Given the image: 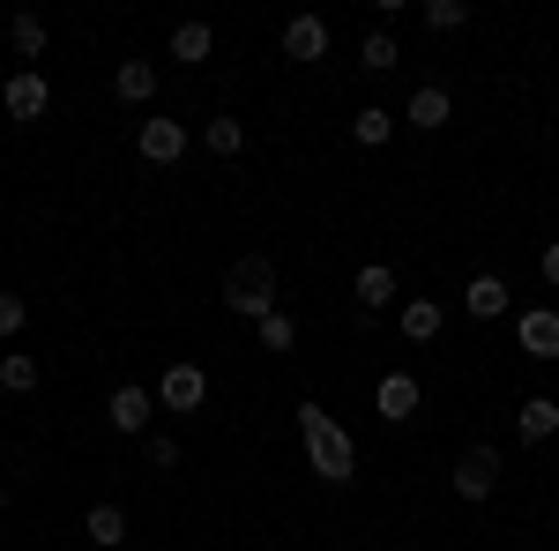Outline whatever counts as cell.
<instances>
[{"mask_svg":"<svg viewBox=\"0 0 559 551\" xmlns=\"http://www.w3.org/2000/svg\"><path fill=\"white\" fill-rule=\"evenodd\" d=\"M299 440H306V463H313L321 484H350L358 477V447H350V432L321 403H299Z\"/></svg>","mask_w":559,"mask_h":551,"instance_id":"1","label":"cell"},{"mask_svg":"<svg viewBox=\"0 0 559 551\" xmlns=\"http://www.w3.org/2000/svg\"><path fill=\"white\" fill-rule=\"evenodd\" d=\"M224 306L247 313V321H269V313H276V268H269L261 254H239L231 276H224Z\"/></svg>","mask_w":559,"mask_h":551,"instance_id":"2","label":"cell"},{"mask_svg":"<svg viewBox=\"0 0 559 551\" xmlns=\"http://www.w3.org/2000/svg\"><path fill=\"white\" fill-rule=\"evenodd\" d=\"M0 105H8V120H45L52 112V83H45L38 68H23V75H8Z\"/></svg>","mask_w":559,"mask_h":551,"instance_id":"3","label":"cell"},{"mask_svg":"<svg viewBox=\"0 0 559 551\" xmlns=\"http://www.w3.org/2000/svg\"><path fill=\"white\" fill-rule=\"evenodd\" d=\"M202 395H210V373L202 366H165V381H157V403L165 410L187 418V410H202Z\"/></svg>","mask_w":559,"mask_h":551,"instance_id":"4","label":"cell"},{"mask_svg":"<svg viewBox=\"0 0 559 551\" xmlns=\"http://www.w3.org/2000/svg\"><path fill=\"white\" fill-rule=\"evenodd\" d=\"M455 492H463V500H492V492H500V455H492V447H471V455L455 463Z\"/></svg>","mask_w":559,"mask_h":551,"instance_id":"5","label":"cell"},{"mask_svg":"<svg viewBox=\"0 0 559 551\" xmlns=\"http://www.w3.org/2000/svg\"><path fill=\"white\" fill-rule=\"evenodd\" d=\"M515 336H522L530 358H559V306H530L515 321Z\"/></svg>","mask_w":559,"mask_h":551,"instance_id":"6","label":"cell"},{"mask_svg":"<svg viewBox=\"0 0 559 551\" xmlns=\"http://www.w3.org/2000/svg\"><path fill=\"white\" fill-rule=\"evenodd\" d=\"M284 52L292 60H329V23L321 15H292L284 23Z\"/></svg>","mask_w":559,"mask_h":551,"instance_id":"7","label":"cell"},{"mask_svg":"<svg viewBox=\"0 0 559 551\" xmlns=\"http://www.w3.org/2000/svg\"><path fill=\"white\" fill-rule=\"evenodd\" d=\"M142 157L150 165H179L187 157V128L179 120H142Z\"/></svg>","mask_w":559,"mask_h":551,"instance_id":"8","label":"cell"},{"mask_svg":"<svg viewBox=\"0 0 559 551\" xmlns=\"http://www.w3.org/2000/svg\"><path fill=\"white\" fill-rule=\"evenodd\" d=\"M373 403H381L388 424H411L418 418V381H411V373H381V395H373Z\"/></svg>","mask_w":559,"mask_h":551,"instance_id":"9","label":"cell"},{"mask_svg":"<svg viewBox=\"0 0 559 551\" xmlns=\"http://www.w3.org/2000/svg\"><path fill=\"white\" fill-rule=\"evenodd\" d=\"M150 410H157V403H150L142 387H112V403H105L112 432H142V424H150Z\"/></svg>","mask_w":559,"mask_h":551,"instance_id":"10","label":"cell"},{"mask_svg":"<svg viewBox=\"0 0 559 551\" xmlns=\"http://www.w3.org/2000/svg\"><path fill=\"white\" fill-rule=\"evenodd\" d=\"M463 313H471V321H500V313H508V284H500V276H471Z\"/></svg>","mask_w":559,"mask_h":551,"instance_id":"11","label":"cell"},{"mask_svg":"<svg viewBox=\"0 0 559 551\" xmlns=\"http://www.w3.org/2000/svg\"><path fill=\"white\" fill-rule=\"evenodd\" d=\"M403 120H411V128H432V134H440L448 120H455V105H448V89H440V83H426L418 97H411V112H403Z\"/></svg>","mask_w":559,"mask_h":551,"instance_id":"12","label":"cell"},{"mask_svg":"<svg viewBox=\"0 0 559 551\" xmlns=\"http://www.w3.org/2000/svg\"><path fill=\"white\" fill-rule=\"evenodd\" d=\"M515 432L530 440V447H537V440H552V432H559V403H552V395H530V403H522V418H515Z\"/></svg>","mask_w":559,"mask_h":551,"instance_id":"13","label":"cell"},{"mask_svg":"<svg viewBox=\"0 0 559 551\" xmlns=\"http://www.w3.org/2000/svg\"><path fill=\"white\" fill-rule=\"evenodd\" d=\"M112 89H120L128 105H150V97H157V68H150V60H120V68H112Z\"/></svg>","mask_w":559,"mask_h":551,"instance_id":"14","label":"cell"},{"mask_svg":"<svg viewBox=\"0 0 559 551\" xmlns=\"http://www.w3.org/2000/svg\"><path fill=\"white\" fill-rule=\"evenodd\" d=\"M210 52H216V31H210V23H179V31H173V60H194V68H202Z\"/></svg>","mask_w":559,"mask_h":551,"instance_id":"15","label":"cell"},{"mask_svg":"<svg viewBox=\"0 0 559 551\" xmlns=\"http://www.w3.org/2000/svg\"><path fill=\"white\" fill-rule=\"evenodd\" d=\"M83 529H90V544H105V551H120V544H128V514H120V507H90Z\"/></svg>","mask_w":559,"mask_h":551,"instance_id":"16","label":"cell"},{"mask_svg":"<svg viewBox=\"0 0 559 551\" xmlns=\"http://www.w3.org/2000/svg\"><path fill=\"white\" fill-rule=\"evenodd\" d=\"M440 321H448V313H440L432 298H411V306H403V336H411V343H432V336H440Z\"/></svg>","mask_w":559,"mask_h":551,"instance_id":"17","label":"cell"},{"mask_svg":"<svg viewBox=\"0 0 559 551\" xmlns=\"http://www.w3.org/2000/svg\"><path fill=\"white\" fill-rule=\"evenodd\" d=\"M0 387H8V395H31V387H38V358L8 350V358H0Z\"/></svg>","mask_w":559,"mask_h":551,"instance_id":"18","label":"cell"},{"mask_svg":"<svg viewBox=\"0 0 559 551\" xmlns=\"http://www.w3.org/2000/svg\"><path fill=\"white\" fill-rule=\"evenodd\" d=\"M350 134H358V142H366V149H381L388 134H395V112H381V105H366V112H358V120H350Z\"/></svg>","mask_w":559,"mask_h":551,"instance_id":"19","label":"cell"},{"mask_svg":"<svg viewBox=\"0 0 559 551\" xmlns=\"http://www.w3.org/2000/svg\"><path fill=\"white\" fill-rule=\"evenodd\" d=\"M202 142H210V157H239V149H247V128H239V120H210Z\"/></svg>","mask_w":559,"mask_h":551,"instance_id":"20","label":"cell"},{"mask_svg":"<svg viewBox=\"0 0 559 551\" xmlns=\"http://www.w3.org/2000/svg\"><path fill=\"white\" fill-rule=\"evenodd\" d=\"M254 328H261V350H292V343H299V321H292L284 306H276L269 321H254Z\"/></svg>","mask_w":559,"mask_h":551,"instance_id":"21","label":"cell"},{"mask_svg":"<svg viewBox=\"0 0 559 551\" xmlns=\"http://www.w3.org/2000/svg\"><path fill=\"white\" fill-rule=\"evenodd\" d=\"M395 60H403V52H395V38H388V31H373V38L358 45V68H373V75H388Z\"/></svg>","mask_w":559,"mask_h":551,"instance_id":"22","label":"cell"},{"mask_svg":"<svg viewBox=\"0 0 559 551\" xmlns=\"http://www.w3.org/2000/svg\"><path fill=\"white\" fill-rule=\"evenodd\" d=\"M358 298H366V306H388V298H395V268H381V261L358 268Z\"/></svg>","mask_w":559,"mask_h":551,"instance_id":"23","label":"cell"},{"mask_svg":"<svg viewBox=\"0 0 559 551\" xmlns=\"http://www.w3.org/2000/svg\"><path fill=\"white\" fill-rule=\"evenodd\" d=\"M463 23H471L463 0H426V31H432V38H440V31H463Z\"/></svg>","mask_w":559,"mask_h":551,"instance_id":"24","label":"cell"},{"mask_svg":"<svg viewBox=\"0 0 559 551\" xmlns=\"http://www.w3.org/2000/svg\"><path fill=\"white\" fill-rule=\"evenodd\" d=\"M8 38H15L23 60H38V52H45V23H38V15H15V31H8Z\"/></svg>","mask_w":559,"mask_h":551,"instance_id":"25","label":"cell"},{"mask_svg":"<svg viewBox=\"0 0 559 551\" xmlns=\"http://www.w3.org/2000/svg\"><path fill=\"white\" fill-rule=\"evenodd\" d=\"M23 321H31V298L0 291V336H23Z\"/></svg>","mask_w":559,"mask_h":551,"instance_id":"26","label":"cell"},{"mask_svg":"<svg viewBox=\"0 0 559 551\" xmlns=\"http://www.w3.org/2000/svg\"><path fill=\"white\" fill-rule=\"evenodd\" d=\"M150 463H157V469H179V440H165V432H157V440H150Z\"/></svg>","mask_w":559,"mask_h":551,"instance_id":"27","label":"cell"},{"mask_svg":"<svg viewBox=\"0 0 559 551\" xmlns=\"http://www.w3.org/2000/svg\"><path fill=\"white\" fill-rule=\"evenodd\" d=\"M537 268H545V284H552V291H559V239H552V247H545V261H537Z\"/></svg>","mask_w":559,"mask_h":551,"instance_id":"28","label":"cell"},{"mask_svg":"<svg viewBox=\"0 0 559 551\" xmlns=\"http://www.w3.org/2000/svg\"><path fill=\"white\" fill-rule=\"evenodd\" d=\"M0 507H8V484H0Z\"/></svg>","mask_w":559,"mask_h":551,"instance_id":"29","label":"cell"}]
</instances>
